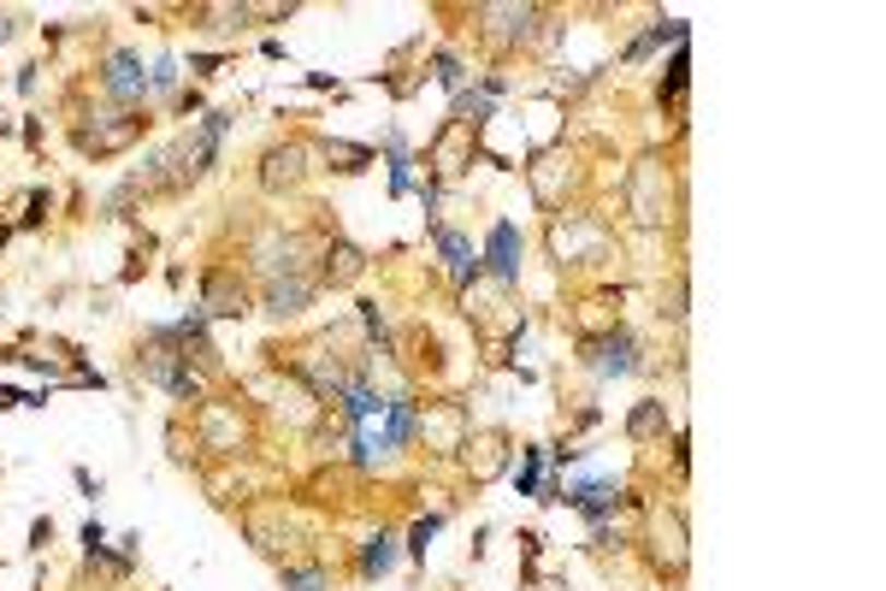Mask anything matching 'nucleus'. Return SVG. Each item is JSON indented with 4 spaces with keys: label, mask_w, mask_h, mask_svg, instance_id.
<instances>
[{
    "label": "nucleus",
    "mask_w": 886,
    "mask_h": 591,
    "mask_svg": "<svg viewBox=\"0 0 886 591\" xmlns=\"http://www.w3.org/2000/svg\"><path fill=\"white\" fill-rule=\"evenodd\" d=\"M390 568H397V539H390V532H373V539L361 544V580H385Z\"/></svg>",
    "instance_id": "15"
},
{
    "label": "nucleus",
    "mask_w": 886,
    "mask_h": 591,
    "mask_svg": "<svg viewBox=\"0 0 886 591\" xmlns=\"http://www.w3.org/2000/svg\"><path fill=\"white\" fill-rule=\"evenodd\" d=\"M319 154H326V161H343L338 172L373 166V149H367V142H343V137H326V142H319Z\"/></svg>",
    "instance_id": "19"
},
{
    "label": "nucleus",
    "mask_w": 886,
    "mask_h": 591,
    "mask_svg": "<svg viewBox=\"0 0 886 591\" xmlns=\"http://www.w3.org/2000/svg\"><path fill=\"white\" fill-rule=\"evenodd\" d=\"M279 586L284 591H331V574L319 562H284L279 568Z\"/></svg>",
    "instance_id": "18"
},
{
    "label": "nucleus",
    "mask_w": 886,
    "mask_h": 591,
    "mask_svg": "<svg viewBox=\"0 0 886 591\" xmlns=\"http://www.w3.org/2000/svg\"><path fill=\"white\" fill-rule=\"evenodd\" d=\"M662 432H668V409H662L657 397L638 402V409L627 414V438H633V444H650V438H662Z\"/></svg>",
    "instance_id": "16"
},
{
    "label": "nucleus",
    "mask_w": 886,
    "mask_h": 591,
    "mask_svg": "<svg viewBox=\"0 0 886 591\" xmlns=\"http://www.w3.org/2000/svg\"><path fill=\"white\" fill-rule=\"evenodd\" d=\"M432 237H438V255H444L449 279H456V291H468V284H479V255H473V237L449 231L444 220H432Z\"/></svg>",
    "instance_id": "8"
},
{
    "label": "nucleus",
    "mask_w": 886,
    "mask_h": 591,
    "mask_svg": "<svg viewBox=\"0 0 886 591\" xmlns=\"http://www.w3.org/2000/svg\"><path fill=\"white\" fill-rule=\"evenodd\" d=\"M149 83H154V90H172V83H178V60H172V54H160L154 71H149Z\"/></svg>",
    "instance_id": "25"
},
{
    "label": "nucleus",
    "mask_w": 886,
    "mask_h": 591,
    "mask_svg": "<svg viewBox=\"0 0 886 591\" xmlns=\"http://www.w3.org/2000/svg\"><path fill=\"white\" fill-rule=\"evenodd\" d=\"M231 131V113H208V119L196 125L190 137H178L166 154H154L149 161V190H166V196H184L190 184H201L220 161V142Z\"/></svg>",
    "instance_id": "1"
},
{
    "label": "nucleus",
    "mask_w": 886,
    "mask_h": 591,
    "mask_svg": "<svg viewBox=\"0 0 886 591\" xmlns=\"http://www.w3.org/2000/svg\"><path fill=\"white\" fill-rule=\"evenodd\" d=\"M48 544H54V521L42 515V521L31 527V551H48Z\"/></svg>",
    "instance_id": "27"
},
{
    "label": "nucleus",
    "mask_w": 886,
    "mask_h": 591,
    "mask_svg": "<svg viewBox=\"0 0 886 591\" xmlns=\"http://www.w3.org/2000/svg\"><path fill=\"white\" fill-rule=\"evenodd\" d=\"M137 137H149V119L142 113H119V125H107V131H78V149L83 154H119V149H130Z\"/></svg>",
    "instance_id": "12"
},
{
    "label": "nucleus",
    "mask_w": 886,
    "mask_h": 591,
    "mask_svg": "<svg viewBox=\"0 0 886 591\" xmlns=\"http://www.w3.org/2000/svg\"><path fill=\"white\" fill-rule=\"evenodd\" d=\"M686 83H692V60H686V42L674 48V60H668V101H686Z\"/></svg>",
    "instance_id": "22"
},
{
    "label": "nucleus",
    "mask_w": 886,
    "mask_h": 591,
    "mask_svg": "<svg viewBox=\"0 0 886 591\" xmlns=\"http://www.w3.org/2000/svg\"><path fill=\"white\" fill-rule=\"evenodd\" d=\"M385 154H390V196H409L414 190V161H409V142H402L397 131H390V142H385Z\"/></svg>",
    "instance_id": "20"
},
{
    "label": "nucleus",
    "mask_w": 886,
    "mask_h": 591,
    "mask_svg": "<svg viewBox=\"0 0 886 591\" xmlns=\"http://www.w3.org/2000/svg\"><path fill=\"white\" fill-rule=\"evenodd\" d=\"M520 255H527V237L515 231V220H497L479 261H491V279H497V284H520Z\"/></svg>",
    "instance_id": "7"
},
{
    "label": "nucleus",
    "mask_w": 886,
    "mask_h": 591,
    "mask_svg": "<svg viewBox=\"0 0 886 591\" xmlns=\"http://www.w3.org/2000/svg\"><path fill=\"white\" fill-rule=\"evenodd\" d=\"M438 527H444V515H426V521L409 527V556H414V562H426V544L438 539Z\"/></svg>",
    "instance_id": "24"
},
{
    "label": "nucleus",
    "mask_w": 886,
    "mask_h": 591,
    "mask_svg": "<svg viewBox=\"0 0 886 591\" xmlns=\"http://www.w3.org/2000/svg\"><path fill=\"white\" fill-rule=\"evenodd\" d=\"M432 78H438L444 90H456V95H461V83H468V66H461L456 54H432Z\"/></svg>",
    "instance_id": "23"
},
{
    "label": "nucleus",
    "mask_w": 886,
    "mask_h": 591,
    "mask_svg": "<svg viewBox=\"0 0 886 591\" xmlns=\"http://www.w3.org/2000/svg\"><path fill=\"white\" fill-rule=\"evenodd\" d=\"M196 432H201V444H208L213 456H237L243 450V426H237V414H231L225 402H208V409L196 414Z\"/></svg>",
    "instance_id": "10"
},
{
    "label": "nucleus",
    "mask_w": 886,
    "mask_h": 591,
    "mask_svg": "<svg viewBox=\"0 0 886 591\" xmlns=\"http://www.w3.org/2000/svg\"><path fill=\"white\" fill-rule=\"evenodd\" d=\"M201 314L208 320H243L249 314V291H243V279L231 267H208V279H201Z\"/></svg>",
    "instance_id": "3"
},
{
    "label": "nucleus",
    "mask_w": 886,
    "mask_h": 591,
    "mask_svg": "<svg viewBox=\"0 0 886 591\" xmlns=\"http://www.w3.org/2000/svg\"><path fill=\"white\" fill-rule=\"evenodd\" d=\"M586 367L598 373V379H621V373H633V367H638L633 331L615 326V331H603V338H591V343H586Z\"/></svg>",
    "instance_id": "4"
},
{
    "label": "nucleus",
    "mask_w": 886,
    "mask_h": 591,
    "mask_svg": "<svg viewBox=\"0 0 886 591\" xmlns=\"http://www.w3.org/2000/svg\"><path fill=\"white\" fill-rule=\"evenodd\" d=\"M539 473H544V450H539V444H527V456H520V473H515L520 497H539V492H544Z\"/></svg>",
    "instance_id": "21"
},
{
    "label": "nucleus",
    "mask_w": 886,
    "mask_h": 591,
    "mask_svg": "<svg viewBox=\"0 0 886 591\" xmlns=\"http://www.w3.org/2000/svg\"><path fill=\"white\" fill-rule=\"evenodd\" d=\"M302 178H308V149H302V142L272 149L267 166H260V184H267V190H296Z\"/></svg>",
    "instance_id": "13"
},
{
    "label": "nucleus",
    "mask_w": 886,
    "mask_h": 591,
    "mask_svg": "<svg viewBox=\"0 0 886 591\" xmlns=\"http://www.w3.org/2000/svg\"><path fill=\"white\" fill-rule=\"evenodd\" d=\"M225 60H220V54H201V60H190V71H196V78H213V71H220Z\"/></svg>",
    "instance_id": "29"
},
{
    "label": "nucleus",
    "mask_w": 886,
    "mask_h": 591,
    "mask_svg": "<svg viewBox=\"0 0 886 591\" xmlns=\"http://www.w3.org/2000/svg\"><path fill=\"white\" fill-rule=\"evenodd\" d=\"M686 31H692L686 19H662V24H650V31H645V36H638L633 48H627V60H645V54H657L662 42H674V48H680V42H686Z\"/></svg>",
    "instance_id": "17"
},
{
    "label": "nucleus",
    "mask_w": 886,
    "mask_h": 591,
    "mask_svg": "<svg viewBox=\"0 0 886 591\" xmlns=\"http://www.w3.org/2000/svg\"><path fill=\"white\" fill-rule=\"evenodd\" d=\"M48 208H54V196H48V190H36V196H31V213H24V231H36L42 220H48Z\"/></svg>",
    "instance_id": "26"
},
{
    "label": "nucleus",
    "mask_w": 886,
    "mask_h": 591,
    "mask_svg": "<svg viewBox=\"0 0 886 591\" xmlns=\"http://www.w3.org/2000/svg\"><path fill=\"white\" fill-rule=\"evenodd\" d=\"M314 291H319V279H308V272L267 279V314H272V320H296V314L314 302Z\"/></svg>",
    "instance_id": "11"
},
{
    "label": "nucleus",
    "mask_w": 886,
    "mask_h": 591,
    "mask_svg": "<svg viewBox=\"0 0 886 591\" xmlns=\"http://www.w3.org/2000/svg\"><path fill=\"white\" fill-rule=\"evenodd\" d=\"M562 503H568V509H579L591 527H603L609 515L621 509V485H615V480H586V485H568V492H562Z\"/></svg>",
    "instance_id": "9"
},
{
    "label": "nucleus",
    "mask_w": 886,
    "mask_h": 591,
    "mask_svg": "<svg viewBox=\"0 0 886 591\" xmlns=\"http://www.w3.org/2000/svg\"><path fill=\"white\" fill-rule=\"evenodd\" d=\"M650 562L668 568V574H686V515L680 509L650 515Z\"/></svg>",
    "instance_id": "5"
},
{
    "label": "nucleus",
    "mask_w": 886,
    "mask_h": 591,
    "mask_svg": "<svg viewBox=\"0 0 886 591\" xmlns=\"http://www.w3.org/2000/svg\"><path fill=\"white\" fill-rule=\"evenodd\" d=\"M627 201H633V213H638V225H662L668 220V172L662 161H645L633 172V184H627Z\"/></svg>",
    "instance_id": "6"
},
{
    "label": "nucleus",
    "mask_w": 886,
    "mask_h": 591,
    "mask_svg": "<svg viewBox=\"0 0 886 591\" xmlns=\"http://www.w3.org/2000/svg\"><path fill=\"white\" fill-rule=\"evenodd\" d=\"M101 95L113 101L119 113H137L142 101L154 95V83H149V71H142V54H130V48H113L107 60H101Z\"/></svg>",
    "instance_id": "2"
},
{
    "label": "nucleus",
    "mask_w": 886,
    "mask_h": 591,
    "mask_svg": "<svg viewBox=\"0 0 886 591\" xmlns=\"http://www.w3.org/2000/svg\"><path fill=\"white\" fill-rule=\"evenodd\" d=\"M361 272H367V255H361L355 243H331V249H326V272H319V279H326V284H349V279H361Z\"/></svg>",
    "instance_id": "14"
},
{
    "label": "nucleus",
    "mask_w": 886,
    "mask_h": 591,
    "mask_svg": "<svg viewBox=\"0 0 886 591\" xmlns=\"http://www.w3.org/2000/svg\"><path fill=\"white\" fill-rule=\"evenodd\" d=\"M71 480H78V492H83V497H101V480H95L90 468H71Z\"/></svg>",
    "instance_id": "28"
}]
</instances>
